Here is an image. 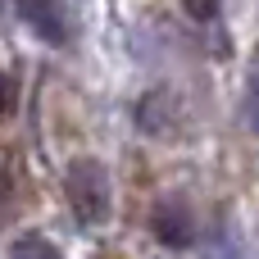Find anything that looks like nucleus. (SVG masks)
<instances>
[{
  "label": "nucleus",
  "mask_w": 259,
  "mask_h": 259,
  "mask_svg": "<svg viewBox=\"0 0 259 259\" xmlns=\"http://www.w3.org/2000/svg\"><path fill=\"white\" fill-rule=\"evenodd\" d=\"M64 200H68V209L77 214L82 228L109 223V209H114L109 168H105L96 155H77V159L64 168Z\"/></svg>",
  "instance_id": "f257e3e1"
},
{
  "label": "nucleus",
  "mask_w": 259,
  "mask_h": 259,
  "mask_svg": "<svg viewBox=\"0 0 259 259\" xmlns=\"http://www.w3.org/2000/svg\"><path fill=\"white\" fill-rule=\"evenodd\" d=\"M14 209H18V182H14V168L0 164V228L14 219Z\"/></svg>",
  "instance_id": "423d86ee"
},
{
  "label": "nucleus",
  "mask_w": 259,
  "mask_h": 259,
  "mask_svg": "<svg viewBox=\"0 0 259 259\" xmlns=\"http://www.w3.org/2000/svg\"><path fill=\"white\" fill-rule=\"evenodd\" d=\"M14 109H18V82H14V73L0 68V123L14 118Z\"/></svg>",
  "instance_id": "0eeeda50"
},
{
  "label": "nucleus",
  "mask_w": 259,
  "mask_h": 259,
  "mask_svg": "<svg viewBox=\"0 0 259 259\" xmlns=\"http://www.w3.org/2000/svg\"><path fill=\"white\" fill-rule=\"evenodd\" d=\"M18 18L46 46H68L73 41V23H68V9L59 0H18Z\"/></svg>",
  "instance_id": "7ed1b4c3"
},
{
  "label": "nucleus",
  "mask_w": 259,
  "mask_h": 259,
  "mask_svg": "<svg viewBox=\"0 0 259 259\" xmlns=\"http://www.w3.org/2000/svg\"><path fill=\"white\" fill-rule=\"evenodd\" d=\"M246 109H250V123L259 127V77H255V87H250V100H246Z\"/></svg>",
  "instance_id": "9d476101"
},
{
  "label": "nucleus",
  "mask_w": 259,
  "mask_h": 259,
  "mask_svg": "<svg viewBox=\"0 0 259 259\" xmlns=\"http://www.w3.org/2000/svg\"><path fill=\"white\" fill-rule=\"evenodd\" d=\"M182 9H187L196 23H214L219 9H223V0H182Z\"/></svg>",
  "instance_id": "6e6552de"
},
{
  "label": "nucleus",
  "mask_w": 259,
  "mask_h": 259,
  "mask_svg": "<svg viewBox=\"0 0 259 259\" xmlns=\"http://www.w3.org/2000/svg\"><path fill=\"white\" fill-rule=\"evenodd\" d=\"M5 259H59V250H55L41 232H27V237H18V241L9 246Z\"/></svg>",
  "instance_id": "39448f33"
},
{
  "label": "nucleus",
  "mask_w": 259,
  "mask_h": 259,
  "mask_svg": "<svg viewBox=\"0 0 259 259\" xmlns=\"http://www.w3.org/2000/svg\"><path fill=\"white\" fill-rule=\"evenodd\" d=\"M137 123H141V132H150V137H173V123H178V96H173L168 87L146 91L141 105H137Z\"/></svg>",
  "instance_id": "20e7f679"
},
{
  "label": "nucleus",
  "mask_w": 259,
  "mask_h": 259,
  "mask_svg": "<svg viewBox=\"0 0 259 259\" xmlns=\"http://www.w3.org/2000/svg\"><path fill=\"white\" fill-rule=\"evenodd\" d=\"M209 259H237V246H232V241L223 237L219 246H209Z\"/></svg>",
  "instance_id": "1a4fd4ad"
},
{
  "label": "nucleus",
  "mask_w": 259,
  "mask_h": 259,
  "mask_svg": "<svg viewBox=\"0 0 259 259\" xmlns=\"http://www.w3.org/2000/svg\"><path fill=\"white\" fill-rule=\"evenodd\" d=\"M150 232L159 237V246L187 250V246L196 241V214L187 209V200L168 196V200H159V205L150 209Z\"/></svg>",
  "instance_id": "f03ea898"
}]
</instances>
